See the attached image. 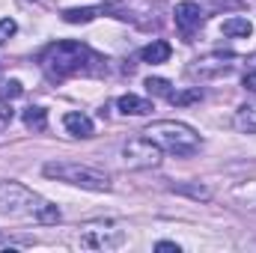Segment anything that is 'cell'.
<instances>
[{
    "label": "cell",
    "mask_w": 256,
    "mask_h": 253,
    "mask_svg": "<svg viewBox=\"0 0 256 253\" xmlns=\"http://www.w3.org/2000/svg\"><path fill=\"white\" fill-rule=\"evenodd\" d=\"M39 63H42V72L51 84H63L72 74L96 78V74L108 72V60L84 42H54L42 51Z\"/></svg>",
    "instance_id": "6da1fadb"
},
{
    "label": "cell",
    "mask_w": 256,
    "mask_h": 253,
    "mask_svg": "<svg viewBox=\"0 0 256 253\" xmlns=\"http://www.w3.org/2000/svg\"><path fill=\"white\" fill-rule=\"evenodd\" d=\"M143 137H149L155 146H161V152H170L176 158H188L194 152H200V134L185 122L176 120H158L143 131Z\"/></svg>",
    "instance_id": "7a4b0ae2"
},
{
    "label": "cell",
    "mask_w": 256,
    "mask_h": 253,
    "mask_svg": "<svg viewBox=\"0 0 256 253\" xmlns=\"http://www.w3.org/2000/svg\"><path fill=\"white\" fill-rule=\"evenodd\" d=\"M42 173L48 179H57L74 188H86V190H110V176L104 170H96L90 164H78V161H48L42 167Z\"/></svg>",
    "instance_id": "3957f363"
},
{
    "label": "cell",
    "mask_w": 256,
    "mask_h": 253,
    "mask_svg": "<svg viewBox=\"0 0 256 253\" xmlns=\"http://www.w3.org/2000/svg\"><path fill=\"white\" fill-rule=\"evenodd\" d=\"M39 206H42V200L30 188H24L18 182L0 185V218H27V214H36Z\"/></svg>",
    "instance_id": "277c9868"
},
{
    "label": "cell",
    "mask_w": 256,
    "mask_h": 253,
    "mask_svg": "<svg viewBox=\"0 0 256 253\" xmlns=\"http://www.w3.org/2000/svg\"><path fill=\"white\" fill-rule=\"evenodd\" d=\"M120 161L128 170H149L161 164V146H155L149 137H134L128 140L120 152Z\"/></svg>",
    "instance_id": "5b68a950"
},
{
    "label": "cell",
    "mask_w": 256,
    "mask_h": 253,
    "mask_svg": "<svg viewBox=\"0 0 256 253\" xmlns=\"http://www.w3.org/2000/svg\"><path fill=\"white\" fill-rule=\"evenodd\" d=\"M122 242H126V232L104 226V224H90L80 232V248H86V250H116V248H122Z\"/></svg>",
    "instance_id": "8992f818"
},
{
    "label": "cell",
    "mask_w": 256,
    "mask_h": 253,
    "mask_svg": "<svg viewBox=\"0 0 256 253\" xmlns=\"http://www.w3.org/2000/svg\"><path fill=\"white\" fill-rule=\"evenodd\" d=\"M176 27H179V33L185 36V39H191L194 33L202 27V9L196 6V3H191V0H185V3H176Z\"/></svg>",
    "instance_id": "52a82bcc"
},
{
    "label": "cell",
    "mask_w": 256,
    "mask_h": 253,
    "mask_svg": "<svg viewBox=\"0 0 256 253\" xmlns=\"http://www.w3.org/2000/svg\"><path fill=\"white\" fill-rule=\"evenodd\" d=\"M232 54H212L202 60H194V66L188 68L194 78H214V74H226L232 68Z\"/></svg>",
    "instance_id": "ba28073f"
},
{
    "label": "cell",
    "mask_w": 256,
    "mask_h": 253,
    "mask_svg": "<svg viewBox=\"0 0 256 253\" xmlns=\"http://www.w3.org/2000/svg\"><path fill=\"white\" fill-rule=\"evenodd\" d=\"M116 108H120V114H126V116H146V114H152V102H149V98H140V96H134V92L120 96Z\"/></svg>",
    "instance_id": "9c48e42d"
},
{
    "label": "cell",
    "mask_w": 256,
    "mask_h": 253,
    "mask_svg": "<svg viewBox=\"0 0 256 253\" xmlns=\"http://www.w3.org/2000/svg\"><path fill=\"white\" fill-rule=\"evenodd\" d=\"M170 54H173V48H170V42H164V39H155V42H149L146 48H140V60H143V63H167Z\"/></svg>",
    "instance_id": "30bf717a"
},
{
    "label": "cell",
    "mask_w": 256,
    "mask_h": 253,
    "mask_svg": "<svg viewBox=\"0 0 256 253\" xmlns=\"http://www.w3.org/2000/svg\"><path fill=\"white\" fill-rule=\"evenodd\" d=\"M63 126L72 137H92V120L86 114H66L63 116Z\"/></svg>",
    "instance_id": "8fae6325"
},
{
    "label": "cell",
    "mask_w": 256,
    "mask_h": 253,
    "mask_svg": "<svg viewBox=\"0 0 256 253\" xmlns=\"http://www.w3.org/2000/svg\"><path fill=\"white\" fill-rule=\"evenodd\" d=\"M236 128L242 134H256V98L236 110Z\"/></svg>",
    "instance_id": "7c38bea8"
},
{
    "label": "cell",
    "mask_w": 256,
    "mask_h": 253,
    "mask_svg": "<svg viewBox=\"0 0 256 253\" xmlns=\"http://www.w3.org/2000/svg\"><path fill=\"white\" fill-rule=\"evenodd\" d=\"M110 6H86V9H66L63 12V21L68 24H90L96 15H104Z\"/></svg>",
    "instance_id": "4fadbf2b"
},
{
    "label": "cell",
    "mask_w": 256,
    "mask_h": 253,
    "mask_svg": "<svg viewBox=\"0 0 256 253\" xmlns=\"http://www.w3.org/2000/svg\"><path fill=\"white\" fill-rule=\"evenodd\" d=\"M224 33L226 36H238V39H248L254 33V24L248 18H226L224 21Z\"/></svg>",
    "instance_id": "5bb4252c"
},
{
    "label": "cell",
    "mask_w": 256,
    "mask_h": 253,
    "mask_svg": "<svg viewBox=\"0 0 256 253\" xmlns=\"http://www.w3.org/2000/svg\"><path fill=\"white\" fill-rule=\"evenodd\" d=\"M202 98V90L200 86H191V90H173L170 96H167V102L170 104H176V108H188V104H194V102H200Z\"/></svg>",
    "instance_id": "9a60e30c"
},
{
    "label": "cell",
    "mask_w": 256,
    "mask_h": 253,
    "mask_svg": "<svg viewBox=\"0 0 256 253\" xmlns=\"http://www.w3.org/2000/svg\"><path fill=\"white\" fill-rule=\"evenodd\" d=\"M21 120H24V126L30 128V131H45L48 128V114L42 108H27Z\"/></svg>",
    "instance_id": "2e32d148"
},
{
    "label": "cell",
    "mask_w": 256,
    "mask_h": 253,
    "mask_svg": "<svg viewBox=\"0 0 256 253\" xmlns=\"http://www.w3.org/2000/svg\"><path fill=\"white\" fill-rule=\"evenodd\" d=\"M39 224H57L60 220V208L57 206H51V202H42L39 208H36V214H33Z\"/></svg>",
    "instance_id": "e0dca14e"
},
{
    "label": "cell",
    "mask_w": 256,
    "mask_h": 253,
    "mask_svg": "<svg viewBox=\"0 0 256 253\" xmlns=\"http://www.w3.org/2000/svg\"><path fill=\"white\" fill-rule=\"evenodd\" d=\"M146 90H149V96H161V98H167L173 92L170 80H164V78H149L146 80Z\"/></svg>",
    "instance_id": "ac0fdd59"
},
{
    "label": "cell",
    "mask_w": 256,
    "mask_h": 253,
    "mask_svg": "<svg viewBox=\"0 0 256 253\" xmlns=\"http://www.w3.org/2000/svg\"><path fill=\"white\" fill-rule=\"evenodd\" d=\"M173 190H176V194H188L194 200H208V196H212V190L202 188V185H173Z\"/></svg>",
    "instance_id": "d6986e66"
},
{
    "label": "cell",
    "mask_w": 256,
    "mask_h": 253,
    "mask_svg": "<svg viewBox=\"0 0 256 253\" xmlns=\"http://www.w3.org/2000/svg\"><path fill=\"white\" fill-rule=\"evenodd\" d=\"M242 84H244V90H248V92H256V54H254V57H248V72H244Z\"/></svg>",
    "instance_id": "ffe728a7"
},
{
    "label": "cell",
    "mask_w": 256,
    "mask_h": 253,
    "mask_svg": "<svg viewBox=\"0 0 256 253\" xmlns=\"http://www.w3.org/2000/svg\"><path fill=\"white\" fill-rule=\"evenodd\" d=\"M24 90H21V84L18 80H6L3 84V90H0V102H12V98H18Z\"/></svg>",
    "instance_id": "44dd1931"
},
{
    "label": "cell",
    "mask_w": 256,
    "mask_h": 253,
    "mask_svg": "<svg viewBox=\"0 0 256 253\" xmlns=\"http://www.w3.org/2000/svg\"><path fill=\"white\" fill-rule=\"evenodd\" d=\"M15 33H18V24H15L12 18H3V21H0V45H6Z\"/></svg>",
    "instance_id": "7402d4cb"
},
{
    "label": "cell",
    "mask_w": 256,
    "mask_h": 253,
    "mask_svg": "<svg viewBox=\"0 0 256 253\" xmlns=\"http://www.w3.org/2000/svg\"><path fill=\"white\" fill-rule=\"evenodd\" d=\"M12 122V108H6V104H0V131Z\"/></svg>",
    "instance_id": "603a6c76"
},
{
    "label": "cell",
    "mask_w": 256,
    "mask_h": 253,
    "mask_svg": "<svg viewBox=\"0 0 256 253\" xmlns=\"http://www.w3.org/2000/svg\"><path fill=\"white\" fill-rule=\"evenodd\" d=\"M155 250H167V253H179V244H173V242H158V244H155Z\"/></svg>",
    "instance_id": "cb8c5ba5"
},
{
    "label": "cell",
    "mask_w": 256,
    "mask_h": 253,
    "mask_svg": "<svg viewBox=\"0 0 256 253\" xmlns=\"http://www.w3.org/2000/svg\"><path fill=\"white\" fill-rule=\"evenodd\" d=\"M12 244H24V242H12V238H6V236H0V248H12Z\"/></svg>",
    "instance_id": "d4e9b609"
}]
</instances>
